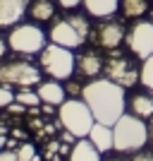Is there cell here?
I'll list each match as a JSON object with an SVG mask.
<instances>
[{"label": "cell", "mask_w": 153, "mask_h": 161, "mask_svg": "<svg viewBox=\"0 0 153 161\" xmlns=\"http://www.w3.org/2000/svg\"><path fill=\"white\" fill-rule=\"evenodd\" d=\"M127 46L139 60H146L153 55V22H134V27L127 31Z\"/></svg>", "instance_id": "7"}, {"label": "cell", "mask_w": 153, "mask_h": 161, "mask_svg": "<svg viewBox=\"0 0 153 161\" xmlns=\"http://www.w3.org/2000/svg\"><path fill=\"white\" fill-rule=\"evenodd\" d=\"M36 92H38V96H41V101H43V103L60 106V103H65V101H67V89L62 87L58 80L41 82L38 87H36Z\"/></svg>", "instance_id": "12"}, {"label": "cell", "mask_w": 153, "mask_h": 161, "mask_svg": "<svg viewBox=\"0 0 153 161\" xmlns=\"http://www.w3.org/2000/svg\"><path fill=\"white\" fill-rule=\"evenodd\" d=\"M58 3H60L65 10H72V7H77L79 3H84V0H58Z\"/></svg>", "instance_id": "27"}, {"label": "cell", "mask_w": 153, "mask_h": 161, "mask_svg": "<svg viewBox=\"0 0 153 161\" xmlns=\"http://www.w3.org/2000/svg\"><path fill=\"white\" fill-rule=\"evenodd\" d=\"M148 140V125L144 123V118H136L134 113H125L113 125V149L120 154L139 152L146 147Z\"/></svg>", "instance_id": "2"}, {"label": "cell", "mask_w": 153, "mask_h": 161, "mask_svg": "<svg viewBox=\"0 0 153 161\" xmlns=\"http://www.w3.org/2000/svg\"><path fill=\"white\" fill-rule=\"evenodd\" d=\"M127 106L136 118H153V96L151 94H134L127 101Z\"/></svg>", "instance_id": "17"}, {"label": "cell", "mask_w": 153, "mask_h": 161, "mask_svg": "<svg viewBox=\"0 0 153 161\" xmlns=\"http://www.w3.org/2000/svg\"><path fill=\"white\" fill-rule=\"evenodd\" d=\"M148 137H151V142H153V125L148 128Z\"/></svg>", "instance_id": "31"}, {"label": "cell", "mask_w": 153, "mask_h": 161, "mask_svg": "<svg viewBox=\"0 0 153 161\" xmlns=\"http://www.w3.org/2000/svg\"><path fill=\"white\" fill-rule=\"evenodd\" d=\"M53 111H55L53 103H43V113H53Z\"/></svg>", "instance_id": "29"}, {"label": "cell", "mask_w": 153, "mask_h": 161, "mask_svg": "<svg viewBox=\"0 0 153 161\" xmlns=\"http://www.w3.org/2000/svg\"><path fill=\"white\" fill-rule=\"evenodd\" d=\"M29 12H31V17L36 22H48V19H53V14H55V3L53 0H36V3H31Z\"/></svg>", "instance_id": "18"}, {"label": "cell", "mask_w": 153, "mask_h": 161, "mask_svg": "<svg viewBox=\"0 0 153 161\" xmlns=\"http://www.w3.org/2000/svg\"><path fill=\"white\" fill-rule=\"evenodd\" d=\"M7 43L14 53H24V55L41 53L48 46L43 29L36 27V24H14L10 36H7Z\"/></svg>", "instance_id": "5"}, {"label": "cell", "mask_w": 153, "mask_h": 161, "mask_svg": "<svg viewBox=\"0 0 153 161\" xmlns=\"http://www.w3.org/2000/svg\"><path fill=\"white\" fill-rule=\"evenodd\" d=\"M151 22H153V14H151Z\"/></svg>", "instance_id": "33"}, {"label": "cell", "mask_w": 153, "mask_h": 161, "mask_svg": "<svg viewBox=\"0 0 153 161\" xmlns=\"http://www.w3.org/2000/svg\"><path fill=\"white\" fill-rule=\"evenodd\" d=\"M58 118H60L62 128L74 132L77 137H89L93 123H96L91 108H89V103L84 99H67L65 103H60Z\"/></svg>", "instance_id": "4"}, {"label": "cell", "mask_w": 153, "mask_h": 161, "mask_svg": "<svg viewBox=\"0 0 153 161\" xmlns=\"http://www.w3.org/2000/svg\"><path fill=\"white\" fill-rule=\"evenodd\" d=\"M17 156H19V161H31L33 156H36V149H33V144H22L19 149H17Z\"/></svg>", "instance_id": "23"}, {"label": "cell", "mask_w": 153, "mask_h": 161, "mask_svg": "<svg viewBox=\"0 0 153 161\" xmlns=\"http://www.w3.org/2000/svg\"><path fill=\"white\" fill-rule=\"evenodd\" d=\"M48 39L53 41V43H58V46H65V48H72V51H74V48H79L81 43L86 41V36L74 27L69 17H65V19L55 22L53 27H50Z\"/></svg>", "instance_id": "9"}, {"label": "cell", "mask_w": 153, "mask_h": 161, "mask_svg": "<svg viewBox=\"0 0 153 161\" xmlns=\"http://www.w3.org/2000/svg\"><path fill=\"white\" fill-rule=\"evenodd\" d=\"M81 99L89 103L96 123H105V125H115L127 108L125 87L113 80H93L84 84Z\"/></svg>", "instance_id": "1"}, {"label": "cell", "mask_w": 153, "mask_h": 161, "mask_svg": "<svg viewBox=\"0 0 153 161\" xmlns=\"http://www.w3.org/2000/svg\"><path fill=\"white\" fill-rule=\"evenodd\" d=\"M127 39V31L117 19H110L108 17L105 22H100L98 29H96V43L100 48H108V51H113Z\"/></svg>", "instance_id": "10"}, {"label": "cell", "mask_w": 153, "mask_h": 161, "mask_svg": "<svg viewBox=\"0 0 153 161\" xmlns=\"http://www.w3.org/2000/svg\"><path fill=\"white\" fill-rule=\"evenodd\" d=\"M141 84L153 94V55H151V58H146L144 65H141Z\"/></svg>", "instance_id": "21"}, {"label": "cell", "mask_w": 153, "mask_h": 161, "mask_svg": "<svg viewBox=\"0 0 153 161\" xmlns=\"http://www.w3.org/2000/svg\"><path fill=\"white\" fill-rule=\"evenodd\" d=\"M0 84L7 87H38L41 84V67L27 60H10L0 65Z\"/></svg>", "instance_id": "6"}, {"label": "cell", "mask_w": 153, "mask_h": 161, "mask_svg": "<svg viewBox=\"0 0 153 161\" xmlns=\"http://www.w3.org/2000/svg\"><path fill=\"white\" fill-rule=\"evenodd\" d=\"M120 7H122V12H125V17L136 19V17H141V14H146L148 0H122Z\"/></svg>", "instance_id": "19"}, {"label": "cell", "mask_w": 153, "mask_h": 161, "mask_svg": "<svg viewBox=\"0 0 153 161\" xmlns=\"http://www.w3.org/2000/svg\"><path fill=\"white\" fill-rule=\"evenodd\" d=\"M89 140L98 147L100 154H105L113 149V125H105V123H93L91 132H89Z\"/></svg>", "instance_id": "14"}, {"label": "cell", "mask_w": 153, "mask_h": 161, "mask_svg": "<svg viewBox=\"0 0 153 161\" xmlns=\"http://www.w3.org/2000/svg\"><path fill=\"white\" fill-rule=\"evenodd\" d=\"M105 75L108 80L117 82V84H122V87H134L136 82H141V70H134L132 63L127 60V58H122V55H115V58H108L105 63Z\"/></svg>", "instance_id": "8"}, {"label": "cell", "mask_w": 153, "mask_h": 161, "mask_svg": "<svg viewBox=\"0 0 153 161\" xmlns=\"http://www.w3.org/2000/svg\"><path fill=\"white\" fill-rule=\"evenodd\" d=\"M41 67L43 72L50 77V80H60L67 82L77 70V58L72 55V48L58 46V43H48L43 51H41Z\"/></svg>", "instance_id": "3"}, {"label": "cell", "mask_w": 153, "mask_h": 161, "mask_svg": "<svg viewBox=\"0 0 153 161\" xmlns=\"http://www.w3.org/2000/svg\"><path fill=\"white\" fill-rule=\"evenodd\" d=\"M5 147V137H3V135H0V149Z\"/></svg>", "instance_id": "30"}, {"label": "cell", "mask_w": 153, "mask_h": 161, "mask_svg": "<svg viewBox=\"0 0 153 161\" xmlns=\"http://www.w3.org/2000/svg\"><path fill=\"white\" fill-rule=\"evenodd\" d=\"M7 48H10V43H7V39H3V36H0V60H3V55L7 53Z\"/></svg>", "instance_id": "28"}, {"label": "cell", "mask_w": 153, "mask_h": 161, "mask_svg": "<svg viewBox=\"0 0 153 161\" xmlns=\"http://www.w3.org/2000/svg\"><path fill=\"white\" fill-rule=\"evenodd\" d=\"M0 161H19L17 152H0Z\"/></svg>", "instance_id": "26"}, {"label": "cell", "mask_w": 153, "mask_h": 161, "mask_svg": "<svg viewBox=\"0 0 153 161\" xmlns=\"http://www.w3.org/2000/svg\"><path fill=\"white\" fill-rule=\"evenodd\" d=\"M100 70H103V60L96 53H81L77 58V72L81 77H98Z\"/></svg>", "instance_id": "16"}, {"label": "cell", "mask_w": 153, "mask_h": 161, "mask_svg": "<svg viewBox=\"0 0 153 161\" xmlns=\"http://www.w3.org/2000/svg\"><path fill=\"white\" fill-rule=\"evenodd\" d=\"M67 94H72V96H79L81 94V92H84V87H79V84H77V82H69V80H67Z\"/></svg>", "instance_id": "24"}, {"label": "cell", "mask_w": 153, "mask_h": 161, "mask_svg": "<svg viewBox=\"0 0 153 161\" xmlns=\"http://www.w3.org/2000/svg\"><path fill=\"white\" fill-rule=\"evenodd\" d=\"M29 0H0V27H14L24 19Z\"/></svg>", "instance_id": "11"}, {"label": "cell", "mask_w": 153, "mask_h": 161, "mask_svg": "<svg viewBox=\"0 0 153 161\" xmlns=\"http://www.w3.org/2000/svg\"><path fill=\"white\" fill-rule=\"evenodd\" d=\"M122 0H84L81 5L86 7V12L91 17H100V19H108V17H113L117 12V7H120Z\"/></svg>", "instance_id": "15"}, {"label": "cell", "mask_w": 153, "mask_h": 161, "mask_svg": "<svg viewBox=\"0 0 153 161\" xmlns=\"http://www.w3.org/2000/svg\"><path fill=\"white\" fill-rule=\"evenodd\" d=\"M69 161H100V152L89 137H79V140L72 144Z\"/></svg>", "instance_id": "13"}, {"label": "cell", "mask_w": 153, "mask_h": 161, "mask_svg": "<svg viewBox=\"0 0 153 161\" xmlns=\"http://www.w3.org/2000/svg\"><path fill=\"white\" fill-rule=\"evenodd\" d=\"M14 99H17V94H12V89L7 84H0V108H7Z\"/></svg>", "instance_id": "22"}, {"label": "cell", "mask_w": 153, "mask_h": 161, "mask_svg": "<svg viewBox=\"0 0 153 161\" xmlns=\"http://www.w3.org/2000/svg\"><path fill=\"white\" fill-rule=\"evenodd\" d=\"M108 161H120V159H117V156H113V159H108Z\"/></svg>", "instance_id": "32"}, {"label": "cell", "mask_w": 153, "mask_h": 161, "mask_svg": "<svg viewBox=\"0 0 153 161\" xmlns=\"http://www.w3.org/2000/svg\"><path fill=\"white\" fill-rule=\"evenodd\" d=\"M17 101H19V103H24L27 108H36V106H41V103H43V101H41V96H38V92H31V87L19 89V92H17Z\"/></svg>", "instance_id": "20"}, {"label": "cell", "mask_w": 153, "mask_h": 161, "mask_svg": "<svg viewBox=\"0 0 153 161\" xmlns=\"http://www.w3.org/2000/svg\"><path fill=\"white\" fill-rule=\"evenodd\" d=\"M132 161H153V152H134V156H132Z\"/></svg>", "instance_id": "25"}]
</instances>
